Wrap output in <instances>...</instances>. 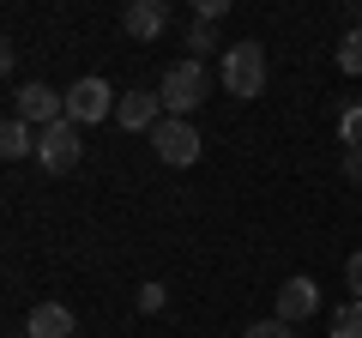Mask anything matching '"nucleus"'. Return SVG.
<instances>
[{
  "instance_id": "nucleus-9",
  "label": "nucleus",
  "mask_w": 362,
  "mask_h": 338,
  "mask_svg": "<svg viewBox=\"0 0 362 338\" xmlns=\"http://www.w3.org/2000/svg\"><path fill=\"white\" fill-rule=\"evenodd\" d=\"M121 25H127L133 42H157L169 30V0H127V18Z\"/></svg>"
},
{
  "instance_id": "nucleus-21",
  "label": "nucleus",
  "mask_w": 362,
  "mask_h": 338,
  "mask_svg": "<svg viewBox=\"0 0 362 338\" xmlns=\"http://www.w3.org/2000/svg\"><path fill=\"white\" fill-rule=\"evenodd\" d=\"M350 30H362V0H350Z\"/></svg>"
},
{
  "instance_id": "nucleus-18",
  "label": "nucleus",
  "mask_w": 362,
  "mask_h": 338,
  "mask_svg": "<svg viewBox=\"0 0 362 338\" xmlns=\"http://www.w3.org/2000/svg\"><path fill=\"white\" fill-rule=\"evenodd\" d=\"M187 6H194V18H211V25H218V18L230 13L235 0H187Z\"/></svg>"
},
{
  "instance_id": "nucleus-12",
  "label": "nucleus",
  "mask_w": 362,
  "mask_h": 338,
  "mask_svg": "<svg viewBox=\"0 0 362 338\" xmlns=\"http://www.w3.org/2000/svg\"><path fill=\"white\" fill-rule=\"evenodd\" d=\"M332 338H362V296H350L344 308L332 314Z\"/></svg>"
},
{
  "instance_id": "nucleus-20",
  "label": "nucleus",
  "mask_w": 362,
  "mask_h": 338,
  "mask_svg": "<svg viewBox=\"0 0 362 338\" xmlns=\"http://www.w3.org/2000/svg\"><path fill=\"white\" fill-rule=\"evenodd\" d=\"M344 284L362 296V254H350V266H344Z\"/></svg>"
},
{
  "instance_id": "nucleus-16",
  "label": "nucleus",
  "mask_w": 362,
  "mask_h": 338,
  "mask_svg": "<svg viewBox=\"0 0 362 338\" xmlns=\"http://www.w3.org/2000/svg\"><path fill=\"white\" fill-rule=\"evenodd\" d=\"M242 338H296V332H290V320H254Z\"/></svg>"
},
{
  "instance_id": "nucleus-11",
  "label": "nucleus",
  "mask_w": 362,
  "mask_h": 338,
  "mask_svg": "<svg viewBox=\"0 0 362 338\" xmlns=\"http://www.w3.org/2000/svg\"><path fill=\"white\" fill-rule=\"evenodd\" d=\"M37 151V133H30V121H18V115H6V127H0V157H30Z\"/></svg>"
},
{
  "instance_id": "nucleus-3",
  "label": "nucleus",
  "mask_w": 362,
  "mask_h": 338,
  "mask_svg": "<svg viewBox=\"0 0 362 338\" xmlns=\"http://www.w3.org/2000/svg\"><path fill=\"white\" fill-rule=\"evenodd\" d=\"M37 157L42 169H54V175H66V169H78V157H85V127L78 121H49V127L37 133Z\"/></svg>"
},
{
  "instance_id": "nucleus-14",
  "label": "nucleus",
  "mask_w": 362,
  "mask_h": 338,
  "mask_svg": "<svg viewBox=\"0 0 362 338\" xmlns=\"http://www.w3.org/2000/svg\"><path fill=\"white\" fill-rule=\"evenodd\" d=\"M338 139H344V145H362V103H350L344 115H338Z\"/></svg>"
},
{
  "instance_id": "nucleus-15",
  "label": "nucleus",
  "mask_w": 362,
  "mask_h": 338,
  "mask_svg": "<svg viewBox=\"0 0 362 338\" xmlns=\"http://www.w3.org/2000/svg\"><path fill=\"white\" fill-rule=\"evenodd\" d=\"M187 49H194V61H199L206 49H218V30H211V18H199V25L187 30Z\"/></svg>"
},
{
  "instance_id": "nucleus-6",
  "label": "nucleus",
  "mask_w": 362,
  "mask_h": 338,
  "mask_svg": "<svg viewBox=\"0 0 362 338\" xmlns=\"http://www.w3.org/2000/svg\"><path fill=\"white\" fill-rule=\"evenodd\" d=\"M115 103H121V97L109 91L103 78H78V85H66V121H78V127L115 115Z\"/></svg>"
},
{
  "instance_id": "nucleus-4",
  "label": "nucleus",
  "mask_w": 362,
  "mask_h": 338,
  "mask_svg": "<svg viewBox=\"0 0 362 338\" xmlns=\"http://www.w3.org/2000/svg\"><path fill=\"white\" fill-rule=\"evenodd\" d=\"M151 151L163 157L169 169H187V163H199L206 145H199V133H194V121H187V115H163L151 127Z\"/></svg>"
},
{
  "instance_id": "nucleus-17",
  "label": "nucleus",
  "mask_w": 362,
  "mask_h": 338,
  "mask_svg": "<svg viewBox=\"0 0 362 338\" xmlns=\"http://www.w3.org/2000/svg\"><path fill=\"white\" fill-rule=\"evenodd\" d=\"M139 314H163V284H139Z\"/></svg>"
},
{
  "instance_id": "nucleus-13",
  "label": "nucleus",
  "mask_w": 362,
  "mask_h": 338,
  "mask_svg": "<svg viewBox=\"0 0 362 338\" xmlns=\"http://www.w3.org/2000/svg\"><path fill=\"white\" fill-rule=\"evenodd\" d=\"M338 66H344V73H362V30H344V42H338Z\"/></svg>"
},
{
  "instance_id": "nucleus-8",
  "label": "nucleus",
  "mask_w": 362,
  "mask_h": 338,
  "mask_svg": "<svg viewBox=\"0 0 362 338\" xmlns=\"http://www.w3.org/2000/svg\"><path fill=\"white\" fill-rule=\"evenodd\" d=\"M163 115H169V109H163V97H157V91H127V97L115 103V121H121L127 133H151Z\"/></svg>"
},
{
  "instance_id": "nucleus-10",
  "label": "nucleus",
  "mask_w": 362,
  "mask_h": 338,
  "mask_svg": "<svg viewBox=\"0 0 362 338\" xmlns=\"http://www.w3.org/2000/svg\"><path fill=\"white\" fill-rule=\"evenodd\" d=\"M25 338H73V308L61 302H37L25 320Z\"/></svg>"
},
{
  "instance_id": "nucleus-2",
  "label": "nucleus",
  "mask_w": 362,
  "mask_h": 338,
  "mask_svg": "<svg viewBox=\"0 0 362 338\" xmlns=\"http://www.w3.org/2000/svg\"><path fill=\"white\" fill-rule=\"evenodd\" d=\"M223 91H230L235 103H254V97L266 91V49H259V42L223 49Z\"/></svg>"
},
{
  "instance_id": "nucleus-7",
  "label": "nucleus",
  "mask_w": 362,
  "mask_h": 338,
  "mask_svg": "<svg viewBox=\"0 0 362 338\" xmlns=\"http://www.w3.org/2000/svg\"><path fill=\"white\" fill-rule=\"evenodd\" d=\"M320 308V284H314L308 272H296V278H284V284H278V320H308V314Z\"/></svg>"
},
{
  "instance_id": "nucleus-1",
  "label": "nucleus",
  "mask_w": 362,
  "mask_h": 338,
  "mask_svg": "<svg viewBox=\"0 0 362 338\" xmlns=\"http://www.w3.org/2000/svg\"><path fill=\"white\" fill-rule=\"evenodd\" d=\"M206 91H211V78H206V61H175L163 73V85H157V97H163V109L169 115H194L199 103H206Z\"/></svg>"
},
{
  "instance_id": "nucleus-19",
  "label": "nucleus",
  "mask_w": 362,
  "mask_h": 338,
  "mask_svg": "<svg viewBox=\"0 0 362 338\" xmlns=\"http://www.w3.org/2000/svg\"><path fill=\"white\" fill-rule=\"evenodd\" d=\"M344 175H350V182H362V145H344Z\"/></svg>"
},
{
  "instance_id": "nucleus-5",
  "label": "nucleus",
  "mask_w": 362,
  "mask_h": 338,
  "mask_svg": "<svg viewBox=\"0 0 362 338\" xmlns=\"http://www.w3.org/2000/svg\"><path fill=\"white\" fill-rule=\"evenodd\" d=\"M13 115L18 121H30V127H49V121H61L66 115V91H49V85H42V78H30V85H18L13 91Z\"/></svg>"
}]
</instances>
